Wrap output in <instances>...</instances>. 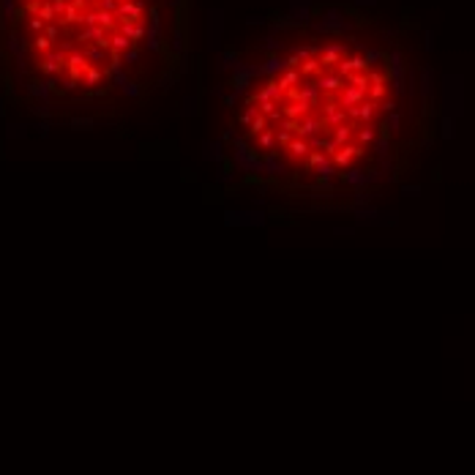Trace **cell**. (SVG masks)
I'll return each instance as SVG.
<instances>
[{
    "label": "cell",
    "instance_id": "obj_1",
    "mask_svg": "<svg viewBox=\"0 0 475 475\" xmlns=\"http://www.w3.org/2000/svg\"><path fill=\"white\" fill-rule=\"evenodd\" d=\"M240 126L257 156L284 167H309L323 180L353 170L377 145L385 153V129L393 101L391 77L377 49H355L347 41H314L290 55L268 57L246 69Z\"/></svg>",
    "mask_w": 475,
    "mask_h": 475
},
{
    "label": "cell",
    "instance_id": "obj_2",
    "mask_svg": "<svg viewBox=\"0 0 475 475\" xmlns=\"http://www.w3.org/2000/svg\"><path fill=\"white\" fill-rule=\"evenodd\" d=\"M9 47L33 93L47 99L131 90L129 66L156 49L159 19L148 0H3Z\"/></svg>",
    "mask_w": 475,
    "mask_h": 475
}]
</instances>
